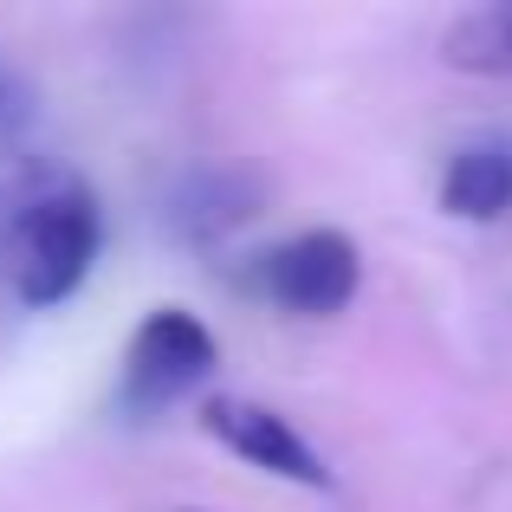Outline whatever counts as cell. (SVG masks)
Listing matches in <instances>:
<instances>
[{
	"label": "cell",
	"instance_id": "obj_1",
	"mask_svg": "<svg viewBox=\"0 0 512 512\" xmlns=\"http://www.w3.org/2000/svg\"><path fill=\"white\" fill-rule=\"evenodd\" d=\"M104 247V208L78 175H33L13 188V208L0 221V260H7L13 299L52 312L91 279Z\"/></svg>",
	"mask_w": 512,
	"mask_h": 512
},
{
	"label": "cell",
	"instance_id": "obj_2",
	"mask_svg": "<svg viewBox=\"0 0 512 512\" xmlns=\"http://www.w3.org/2000/svg\"><path fill=\"white\" fill-rule=\"evenodd\" d=\"M214 363H221L214 331L201 325L195 312H182V305H156L124 344V389H117V396L137 415L169 409V402L195 396V389L208 383Z\"/></svg>",
	"mask_w": 512,
	"mask_h": 512
},
{
	"label": "cell",
	"instance_id": "obj_3",
	"mask_svg": "<svg viewBox=\"0 0 512 512\" xmlns=\"http://www.w3.org/2000/svg\"><path fill=\"white\" fill-rule=\"evenodd\" d=\"M253 286L292 318H331L357 299L363 286V253L344 227H305V234L279 240L260 253Z\"/></svg>",
	"mask_w": 512,
	"mask_h": 512
},
{
	"label": "cell",
	"instance_id": "obj_4",
	"mask_svg": "<svg viewBox=\"0 0 512 512\" xmlns=\"http://www.w3.org/2000/svg\"><path fill=\"white\" fill-rule=\"evenodd\" d=\"M201 428H208L227 454H240L247 467H260V474H273V480H292V487H331L325 454H318L279 409H266V402L208 396L201 402Z\"/></svg>",
	"mask_w": 512,
	"mask_h": 512
},
{
	"label": "cell",
	"instance_id": "obj_5",
	"mask_svg": "<svg viewBox=\"0 0 512 512\" xmlns=\"http://www.w3.org/2000/svg\"><path fill=\"white\" fill-rule=\"evenodd\" d=\"M441 208L454 221H500L512 208V143L487 137L454 150L448 169H441Z\"/></svg>",
	"mask_w": 512,
	"mask_h": 512
},
{
	"label": "cell",
	"instance_id": "obj_6",
	"mask_svg": "<svg viewBox=\"0 0 512 512\" xmlns=\"http://www.w3.org/2000/svg\"><path fill=\"white\" fill-rule=\"evenodd\" d=\"M454 72H480V78H512V0L506 7H480L461 13L441 39Z\"/></svg>",
	"mask_w": 512,
	"mask_h": 512
}]
</instances>
